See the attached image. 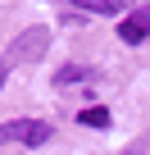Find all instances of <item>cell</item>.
Wrapping results in <instances>:
<instances>
[{"mask_svg": "<svg viewBox=\"0 0 150 155\" xmlns=\"http://www.w3.org/2000/svg\"><path fill=\"white\" fill-rule=\"evenodd\" d=\"M46 46H50V28H23L9 46H5V55H0V68H14V64H27V59H41L46 55Z\"/></svg>", "mask_w": 150, "mask_h": 155, "instance_id": "obj_1", "label": "cell"}, {"mask_svg": "<svg viewBox=\"0 0 150 155\" xmlns=\"http://www.w3.org/2000/svg\"><path fill=\"white\" fill-rule=\"evenodd\" d=\"M55 137V128L46 119H9L0 123V141H18V146H46Z\"/></svg>", "mask_w": 150, "mask_h": 155, "instance_id": "obj_2", "label": "cell"}, {"mask_svg": "<svg viewBox=\"0 0 150 155\" xmlns=\"http://www.w3.org/2000/svg\"><path fill=\"white\" fill-rule=\"evenodd\" d=\"M118 37H123L127 46H141V41L150 37V5H145V9H136V14H127V18L118 23Z\"/></svg>", "mask_w": 150, "mask_h": 155, "instance_id": "obj_3", "label": "cell"}, {"mask_svg": "<svg viewBox=\"0 0 150 155\" xmlns=\"http://www.w3.org/2000/svg\"><path fill=\"white\" fill-rule=\"evenodd\" d=\"M78 123H82V128H105V123H109V110H105V105H91V110L78 114Z\"/></svg>", "mask_w": 150, "mask_h": 155, "instance_id": "obj_4", "label": "cell"}, {"mask_svg": "<svg viewBox=\"0 0 150 155\" xmlns=\"http://www.w3.org/2000/svg\"><path fill=\"white\" fill-rule=\"evenodd\" d=\"M78 9H91V14H118L123 0H73Z\"/></svg>", "mask_w": 150, "mask_h": 155, "instance_id": "obj_5", "label": "cell"}, {"mask_svg": "<svg viewBox=\"0 0 150 155\" xmlns=\"http://www.w3.org/2000/svg\"><path fill=\"white\" fill-rule=\"evenodd\" d=\"M82 78H91V68L68 64V68H59V73H55V82H59V87H68V82H82Z\"/></svg>", "mask_w": 150, "mask_h": 155, "instance_id": "obj_6", "label": "cell"}, {"mask_svg": "<svg viewBox=\"0 0 150 155\" xmlns=\"http://www.w3.org/2000/svg\"><path fill=\"white\" fill-rule=\"evenodd\" d=\"M5 78H9V73H5V68H0V91H5Z\"/></svg>", "mask_w": 150, "mask_h": 155, "instance_id": "obj_7", "label": "cell"}, {"mask_svg": "<svg viewBox=\"0 0 150 155\" xmlns=\"http://www.w3.org/2000/svg\"><path fill=\"white\" fill-rule=\"evenodd\" d=\"M123 155H141V150H123Z\"/></svg>", "mask_w": 150, "mask_h": 155, "instance_id": "obj_8", "label": "cell"}]
</instances>
